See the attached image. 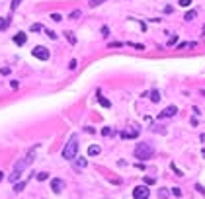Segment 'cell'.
Listing matches in <instances>:
<instances>
[{
    "label": "cell",
    "instance_id": "cell-15",
    "mask_svg": "<svg viewBox=\"0 0 205 199\" xmlns=\"http://www.w3.org/2000/svg\"><path fill=\"white\" fill-rule=\"evenodd\" d=\"M98 102H100V103H102L104 107H112V103H109V100H106L104 96H100V94H98Z\"/></svg>",
    "mask_w": 205,
    "mask_h": 199
},
{
    "label": "cell",
    "instance_id": "cell-38",
    "mask_svg": "<svg viewBox=\"0 0 205 199\" xmlns=\"http://www.w3.org/2000/svg\"><path fill=\"white\" fill-rule=\"evenodd\" d=\"M201 96H205V90H201Z\"/></svg>",
    "mask_w": 205,
    "mask_h": 199
},
{
    "label": "cell",
    "instance_id": "cell-26",
    "mask_svg": "<svg viewBox=\"0 0 205 199\" xmlns=\"http://www.w3.org/2000/svg\"><path fill=\"white\" fill-rule=\"evenodd\" d=\"M20 2H22V0H12V6H10V8H12V12H14L16 8L20 6Z\"/></svg>",
    "mask_w": 205,
    "mask_h": 199
},
{
    "label": "cell",
    "instance_id": "cell-19",
    "mask_svg": "<svg viewBox=\"0 0 205 199\" xmlns=\"http://www.w3.org/2000/svg\"><path fill=\"white\" fill-rule=\"evenodd\" d=\"M47 178H49V174H47V172H39V174H37V180H39V182H45Z\"/></svg>",
    "mask_w": 205,
    "mask_h": 199
},
{
    "label": "cell",
    "instance_id": "cell-40",
    "mask_svg": "<svg viewBox=\"0 0 205 199\" xmlns=\"http://www.w3.org/2000/svg\"><path fill=\"white\" fill-rule=\"evenodd\" d=\"M98 2H100V4H102V2H106V0H98Z\"/></svg>",
    "mask_w": 205,
    "mask_h": 199
},
{
    "label": "cell",
    "instance_id": "cell-3",
    "mask_svg": "<svg viewBox=\"0 0 205 199\" xmlns=\"http://www.w3.org/2000/svg\"><path fill=\"white\" fill-rule=\"evenodd\" d=\"M135 158L137 160H143V162H145V160H149V158H153V154H154V148L150 147L149 143H139L137 147H135Z\"/></svg>",
    "mask_w": 205,
    "mask_h": 199
},
{
    "label": "cell",
    "instance_id": "cell-20",
    "mask_svg": "<svg viewBox=\"0 0 205 199\" xmlns=\"http://www.w3.org/2000/svg\"><path fill=\"white\" fill-rule=\"evenodd\" d=\"M184 18H186V20H188V22H191V20H194V18H195V12H194V10H190V12H188V14H186V16H184Z\"/></svg>",
    "mask_w": 205,
    "mask_h": 199
},
{
    "label": "cell",
    "instance_id": "cell-11",
    "mask_svg": "<svg viewBox=\"0 0 205 199\" xmlns=\"http://www.w3.org/2000/svg\"><path fill=\"white\" fill-rule=\"evenodd\" d=\"M194 47H197L195 41H184V43L178 45V49H194Z\"/></svg>",
    "mask_w": 205,
    "mask_h": 199
},
{
    "label": "cell",
    "instance_id": "cell-8",
    "mask_svg": "<svg viewBox=\"0 0 205 199\" xmlns=\"http://www.w3.org/2000/svg\"><path fill=\"white\" fill-rule=\"evenodd\" d=\"M26 41H27V35H26V33L20 31V33H16V35H14V43H16V45H24Z\"/></svg>",
    "mask_w": 205,
    "mask_h": 199
},
{
    "label": "cell",
    "instance_id": "cell-13",
    "mask_svg": "<svg viewBox=\"0 0 205 199\" xmlns=\"http://www.w3.org/2000/svg\"><path fill=\"white\" fill-rule=\"evenodd\" d=\"M65 37L68 39V43H71V45H76V37H74V33H72V31H65Z\"/></svg>",
    "mask_w": 205,
    "mask_h": 199
},
{
    "label": "cell",
    "instance_id": "cell-30",
    "mask_svg": "<svg viewBox=\"0 0 205 199\" xmlns=\"http://www.w3.org/2000/svg\"><path fill=\"white\" fill-rule=\"evenodd\" d=\"M158 195H160V199H166V197H168V191H166V189H160V191H158Z\"/></svg>",
    "mask_w": 205,
    "mask_h": 199
},
{
    "label": "cell",
    "instance_id": "cell-2",
    "mask_svg": "<svg viewBox=\"0 0 205 199\" xmlns=\"http://www.w3.org/2000/svg\"><path fill=\"white\" fill-rule=\"evenodd\" d=\"M76 152H78V137L72 135L71 139H68V143L65 144V148H63V158L65 160H74Z\"/></svg>",
    "mask_w": 205,
    "mask_h": 199
},
{
    "label": "cell",
    "instance_id": "cell-37",
    "mask_svg": "<svg viewBox=\"0 0 205 199\" xmlns=\"http://www.w3.org/2000/svg\"><path fill=\"white\" fill-rule=\"evenodd\" d=\"M2 178H4V174H2V172H0V182H2Z\"/></svg>",
    "mask_w": 205,
    "mask_h": 199
},
{
    "label": "cell",
    "instance_id": "cell-28",
    "mask_svg": "<svg viewBox=\"0 0 205 199\" xmlns=\"http://www.w3.org/2000/svg\"><path fill=\"white\" fill-rule=\"evenodd\" d=\"M102 35H104V37H108V35H109V27H108V26L102 27Z\"/></svg>",
    "mask_w": 205,
    "mask_h": 199
},
{
    "label": "cell",
    "instance_id": "cell-35",
    "mask_svg": "<svg viewBox=\"0 0 205 199\" xmlns=\"http://www.w3.org/2000/svg\"><path fill=\"white\" fill-rule=\"evenodd\" d=\"M0 74H10V68H0Z\"/></svg>",
    "mask_w": 205,
    "mask_h": 199
},
{
    "label": "cell",
    "instance_id": "cell-10",
    "mask_svg": "<svg viewBox=\"0 0 205 199\" xmlns=\"http://www.w3.org/2000/svg\"><path fill=\"white\" fill-rule=\"evenodd\" d=\"M137 135H139V129H133V131H123V133H121V137H123V139H135Z\"/></svg>",
    "mask_w": 205,
    "mask_h": 199
},
{
    "label": "cell",
    "instance_id": "cell-31",
    "mask_svg": "<svg viewBox=\"0 0 205 199\" xmlns=\"http://www.w3.org/2000/svg\"><path fill=\"white\" fill-rule=\"evenodd\" d=\"M76 65H78V63H76V61H74V59H72V61H71V63H68V68H71V70H74V68H76Z\"/></svg>",
    "mask_w": 205,
    "mask_h": 199
},
{
    "label": "cell",
    "instance_id": "cell-32",
    "mask_svg": "<svg viewBox=\"0 0 205 199\" xmlns=\"http://www.w3.org/2000/svg\"><path fill=\"white\" fill-rule=\"evenodd\" d=\"M176 41H178V37H176V35H172V37H170V39H168V45H174V43H176Z\"/></svg>",
    "mask_w": 205,
    "mask_h": 199
},
{
    "label": "cell",
    "instance_id": "cell-6",
    "mask_svg": "<svg viewBox=\"0 0 205 199\" xmlns=\"http://www.w3.org/2000/svg\"><path fill=\"white\" fill-rule=\"evenodd\" d=\"M178 113V107L176 106H168L166 109H162L160 113H158V119H166V117H174V115Z\"/></svg>",
    "mask_w": 205,
    "mask_h": 199
},
{
    "label": "cell",
    "instance_id": "cell-5",
    "mask_svg": "<svg viewBox=\"0 0 205 199\" xmlns=\"http://www.w3.org/2000/svg\"><path fill=\"white\" fill-rule=\"evenodd\" d=\"M31 55L35 57V59H39V61H47L49 59V49H45V47H35L33 51H31Z\"/></svg>",
    "mask_w": 205,
    "mask_h": 199
},
{
    "label": "cell",
    "instance_id": "cell-34",
    "mask_svg": "<svg viewBox=\"0 0 205 199\" xmlns=\"http://www.w3.org/2000/svg\"><path fill=\"white\" fill-rule=\"evenodd\" d=\"M10 86H12V88H18L20 82H18V80H12V82H10Z\"/></svg>",
    "mask_w": 205,
    "mask_h": 199
},
{
    "label": "cell",
    "instance_id": "cell-9",
    "mask_svg": "<svg viewBox=\"0 0 205 199\" xmlns=\"http://www.w3.org/2000/svg\"><path fill=\"white\" fill-rule=\"evenodd\" d=\"M12 24V18L8 16V18H0V31H4V30H8V26Z\"/></svg>",
    "mask_w": 205,
    "mask_h": 199
},
{
    "label": "cell",
    "instance_id": "cell-33",
    "mask_svg": "<svg viewBox=\"0 0 205 199\" xmlns=\"http://www.w3.org/2000/svg\"><path fill=\"white\" fill-rule=\"evenodd\" d=\"M195 189H197L199 193H203V195H205V188H203V185H199V184H197V185H195Z\"/></svg>",
    "mask_w": 205,
    "mask_h": 199
},
{
    "label": "cell",
    "instance_id": "cell-7",
    "mask_svg": "<svg viewBox=\"0 0 205 199\" xmlns=\"http://www.w3.org/2000/svg\"><path fill=\"white\" fill-rule=\"evenodd\" d=\"M63 188H65V182H63V180H59V178L51 180V189H53L55 193H61V191H63Z\"/></svg>",
    "mask_w": 205,
    "mask_h": 199
},
{
    "label": "cell",
    "instance_id": "cell-36",
    "mask_svg": "<svg viewBox=\"0 0 205 199\" xmlns=\"http://www.w3.org/2000/svg\"><path fill=\"white\" fill-rule=\"evenodd\" d=\"M88 2H90V6H98V4H100L98 0H88Z\"/></svg>",
    "mask_w": 205,
    "mask_h": 199
},
{
    "label": "cell",
    "instance_id": "cell-18",
    "mask_svg": "<svg viewBox=\"0 0 205 199\" xmlns=\"http://www.w3.org/2000/svg\"><path fill=\"white\" fill-rule=\"evenodd\" d=\"M102 135H104V137H112L113 129H112V127H104V129H102Z\"/></svg>",
    "mask_w": 205,
    "mask_h": 199
},
{
    "label": "cell",
    "instance_id": "cell-22",
    "mask_svg": "<svg viewBox=\"0 0 205 199\" xmlns=\"http://www.w3.org/2000/svg\"><path fill=\"white\" fill-rule=\"evenodd\" d=\"M178 4H180L182 8H188V6L191 4V0H178Z\"/></svg>",
    "mask_w": 205,
    "mask_h": 199
},
{
    "label": "cell",
    "instance_id": "cell-4",
    "mask_svg": "<svg viewBox=\"0 0 205 199\" xmlns=\"http://www.w3.org/2000/svg\"><path fill=\"white\" fill-rule=\"evenodd\" d=\"M150 195V189H149V185H137V188L133 189V197L135 199H149Z\"/></svg>",
    "mask_w": 205,
    "mask_h": 199
},
{
    "label": "cell",
    "instance_id": "cell-21",
    "mask_svg": "<svg viewBox=\"0 0 205 199\" xmlns=\"http://www.w3.org/2000/svg\"><path fill=\"white\" fill-rule=\"evenodd\" d=\"M80 14H82L80 10H74V12H71V16H68V18H71V20H76V18H80Z\"/></svg>",
    "mask_w": 205,
    "mask_h": 199
},
{
    "label": "cell",
    "instance_id": "cell-17",
    "mask_svg": "<svg viewBox=\"0 0 205 199\" xmlns=\"http://www.w3.org/2000/svg\"><path fill=\"white\" fill-rule=\"evenodd\" d=\"M26 184H27V182H20V184H16V185H14V191H16V193H20L24 188H26Z\"/></svg>",
    "mask_w": 205,
    "mask_h": 199
},
{
    "label": "cell",
    "instance_id": "cell-39",
    "mask_svg": "<svg viewBox=\"0 0 205 199\" xmlns=\"http://www.w3.org/2000/svg\"><path fill=\"white\" fill-rule=\"evenodd\" d=\"M201 154H203V156H205V148H203V150H201Z\"/></svg>",
    "mask_w": 205,
    "mask_h": 199
},
{
    "label": "cell",
    "instance_id": "cell-24",
    "mask_svg": "<svg viewBox=\"0 0 205 199\" xmlns=\"http://www.w3.org/2000/svg\"><path fill=\"white\" fill-rule=\"evenodd\" d=\"M51 20H53V22H61L63 16H61V14H51Z\"/></svg>",
    "mask_w": 205,
    "mask_h": 199
},
{
    "label": "cell",
    "instance_id": "cell-1",
    "mask_svg": "<svg viewBox=\"0 0 205 199\" xmlns=\"http://www.w3.org/2000/svg\"><path fill=\"white\" fill-rule=\"evenodd\" d=\"M35 150H37V144H35L33 148H30V152H27V154H26V156H24V158L20 160L18 164L14 166V172L10 174V178H8V180H10V182H16V180H18V178H20V174H22V172H24V170H26V168H27V166H30L31 162H33Z\"/></svg>",
    "mask_w": 205,
    "mask_h": 199
},
{
    "label": "cell",
    "instance_id": "cell-12",
    "mask_svg": "<svg viewBox=\"0 0 205 199\" xmlns=\"http://www.w3.org/2000/svg\"><path fill=\"white\" fill-rule=\"evenodd\" d=\"M100 152H102V148L98 147V144H92V147L88 148V154H90V156H98Z\"/></svg>",
    "mask_w": 205,
    "mask_h": 199
},
{
    "label": "cell",
    "instance_id": "cell-25",
    "mask_svg": "<svg viewBox=\"0 0 205 199\" xmlns=\"http://www.w3.org/2000/svg\"><path fill=\"white\" fill-rule=\"evenodd\" d=\"M154 182H156V180H154V178H150V176H147V178H145V184H147V185H153Z\"/></svg>",
    "mask_w": 205,
    "mask_h": 199
},
{
    "label": "cell",
    "instance_id": "cell-29",
    "mask_svg": "<svg viewBox=\"0 0 205 199\" xmlns=\"http://www.w3.org/2000/svg\"><path fill=\"white\" fill-rule=\"evenodd\" d=\"M45 33H47V37H51V39H57V33H55V31L47 30V31H45Z\"/></svg>",
    "mask_w": 205,
    "mask_h": 199
},
{
    "label": "cell",
    "instance_id": "cell-23",
    "mask_svg": "<svg viewBox=\"0 0 205 199\" xmlns=\"http://www.w3.org/2000/svg\"><path fill=\"white\" fill-rule=\"evenodd\" d=\"M31 31H41L43 27H41V24H31V27H30Z\"/></svg>",
    "mask_w": 205,
    "mask_h": 199
},
{
    "label": "cell",
    "instance_id": "cell-27",
    "mask_svg": "<svg viewBox=\"0 0 205 199\" xmlns=\"http://www.w3.org/2000/svg\"><path fill=\"white\" fill-rule=\"evenodd\" d=\"M172 193H174L176 197H180V195H182V189H180V188H172Z\"/></svg>",
    "mask_w": 205,
    "mask_h": 199
},
{
    "label": "cell",
    "instance_id": "cell-14",
    "mask_svg": "<svg viewBox=\"0 0 205 199\" xmlns=\"http://www.w3.org/2000/svg\"><path fill=\"white\" fill-rule=\"evenodd\" d=\"M150 100H153L154 103L160 102V92H158V90H153V92H150Z\"/></svg>",
    "mask_w": 205,
    "mask_h": 199
},
{
    "label": "cell",
    "instance_id": "cell-16",
    "mask_svg": "<svg viewBox=\"0 0 205 199\" xmlns=\"http://www.w3.org/2000/svg\"><path fill=\"white\" fill-rule=\"evenodd\" d=\"M76 168L78 170H82V168H86V166H88V160H84V158H80V160H76Z\"/></svg>",
    "mask_w": 205,
    "mask_h": 199
}]
</instances>
